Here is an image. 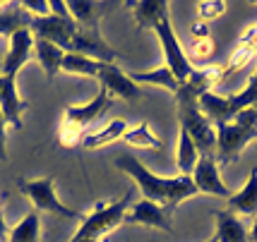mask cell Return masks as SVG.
I'll return each mask as SVG.
<instances>
[{
    "label": "cell",
    "mask_w": 257,
    "mask_h": 242,
    "mask_svg": "<svg viewBox=\"0 0 257 242\" xmlns=\"http://www.w3.org/2000/svg\"><path fill=\"white\" fill-rule=\"evenodd\" d=\"M214 130H216V156L224 163L235 161L247 144L257 139V130H245L235 122H219L214 125Z\"/></svg>",
    "instance_id": "cell-6"
},
{
    "label": "cell",
    "mask_w": 257,
    "mask_h": 242,
    "mask_svg": "<svg viewBox=\"0 0 257 242\" xmlns=\"http://www.w3.org/2000/svg\"><path fill=\"white\" fill-rule=\"evenodd\" d=\"M60 142H63V146H77V144H82V139H84V130L82 127H77V125H72V122L63 120V125H60Z\"/></svg>",
    "instance_id": "cell-29"
},
{
    "label": "cell",
    "mask_w": 257,
    "mask_h": 242,
    "mask_svg": "<svg viewBox=\"0 0 257 242\" xmlns=\"http://www.w3.org/2000/svg\"><path fill=\"white\" fill-rule=\"evenodd\" d=\"M209 242H216V240H214V237H212V240H209Z\"/></svg>",
    "instance_id": "cell-41"
},
{
    "label": "cell",
    "mask_w": 257,
    "mask_h": 242,
    "mask_svg": "<svg viewBox=\"0 0 257 242\" xmlns=\"http://www.w3.org/2000/svg\"><path fill=\"white\" fill-rule=\"evenodd\" d=\"M34 53V34L29 29H20L10 36V46L3 60V77H17Z\"/></svg>",
    "instance_id": "cell-11"
},
{
    "label": "cell",
    "mask_w": 257,
    "mask_h": 242,
    "mask_svg": "<svg viewBox=\"0 0 257 242\" xmlns=\"http://www.w3.org/2000/svg\"><path fill=\"white\" fill-rule=\"evenodd\" d=\"M34 53H36V60H39V65L44 67L48 79H53L60 72L63 58H65V51L60 46L44 41V39H34Z\"/></svg>",
    "instance_id": "cell-18"
},
{
    "label": "cell",
    "mask_w": 257,
    "mask_h": 242,
    "mask_svg": "<svg viewBox=\"0 0 257 242\" xmlns=\"http://www.w3.org/2000/svg\"><path fill=\"white\" fill-rule=\"evenodd\" d=\"M176 158H178L180 175H192L195 165L200 161V149H197V144L192 142V137L185 132V130H180V134H178V151H176Z\"/></svg>",
    "instance_id": "cell-24"
},
{
    "label": "cell",
    "mask_w": 257,
    "mask_h": 242,
    "mask_svg": "<svg viewBox=\"0 0 257 242\" xmlns=\"http://www.w3.org/2000/svg\"><path fill=\"white\" fill-rule=\"evenodd\" d=\"M200 8V17L202 20H216V17H221L226 12V3H221V0H209V3H200L197 5Z\"/></svg>",
    "instance_id": "cell-30"
},
{
    "label": "cell",
    "mask_w": 257,
    "mask_h": 242,
    "mask_svg": "<svg viewBox=\"0 0 257 242\" xmlns=\"http://www.w3.org/2000/svg\"><path fill=\"white\" fill-rule=\"evenodd\" d=\"M115 168L123 170L125 175L135 180V185L142 192V199L161 204L164 209H176L180 201L190 199L197 194V187L192 182V175H178V177H161L152 173L140 158L130 154H118L115 156Z\"/></svg>",
    "instance_id": "cell-1"
},
{
    "label": "cell",
    "mask_w": 257,
    "mask_h": 242,
    "mask_svg": "<svg viewBox=\"0 0 257 242\" xmlns=\"http://www.w3.org/2000/svg\"><path fill=\"white\" fill-rule=\"evenodd\" d=\"M39 237H41V216L34 209L10 230L8 242H39Z\"/></svg>",
    "instance_id": "cell-25"
},
{
    "label": "cell",
    "mask_w": 257,
    "mask_h": 242,
    "mask_svg": "<svg viewBox=\"0 0 257 242\" xmlns=\"http://www.w3.org/2000/svg\"><path fill=\"white\" fill-rule=\"evenodd\" d=\"M127 77L133 79L135 84H154V87H159V89H166L173 96L178 94V89H180V82L176 79V75H173L166 65L154 67V70H149V72H130Z\"/></svg>",
    "instance_id": "cell-20"
},
{
    "label": "cell",
    "mask_w": 257,
    "mask_h": 242,
    "mask_svg": "<svg viewBox=\"0 0 257 242\" xmlns=\"http://www.w3.org/2000/svg\"><path fill=\"white\" fill-rule=\"evenodd\" d=\"M67 10H70V17L75 20L77 27H96V17L101 15V5L89 3V0H70Z\"/></svg>",
    "instance_id": "cell-27"
},
{
    "label": "cell",
    "mask_w": 257,
    "mask_h": 242,
    "mask_svg": "<svg viewBox=\"0 0 257 242\" xmlns=\"http://www.w3.org/2000/svg\"><path fill=\"white\" fill-rule=\"evenodd\" d=\"M197 103H200V110L214 125H219V122H233L235 110L231 106L228 96H219L214 91H204V94L197 96Z\"/></svg>",
    "instance_id": "cell-16"
},
{
    "label": "cell",
    "mask_w": 257,
    "mask_h": 242,
    "mask_svg": "<svg viewBox=\"0 0 257 242\" xmlns=\"http://www.w3.org/2000/svg\"><path fill=\"white\" fill-rule=\"evenodd\" d=\"M96 79H99V87H103L111 96H118L123 101H137L142 96L140 84H135L133 79L127 77L118 65H113V63L103 65V70H101V75Z\"/></svg>",
    "instance_id": "cell-12"
},
{
    "label": "cell",
    "mask_w": 257,
    "mask_h": 242,
    "mask_svg": "<svg viewBox=\"0 0 257 242\" xmlns=\"http://www.w3.org/2000/svg\"><path fill=\"white\" fill-rule=\"evenodd\" d=\"M123 139L130 146H137V149H152V151H159L161 149V139L152 132V127L147 122H140L137 127H127V132L123 134Z\"/></svg>",
    "instance_id": "cell-26"
},
{
    "label": "cell",
    "mask_w": 257,
    "mask_h": 242,
    "mask_svg": "<svg viewBox=\"0 0 257 242\" xmlns=\"http://www.w3.org/2000/svg\"><path fill=\"white\" fill-rule=\"evenodd\" d=\"M77 29V24L70 22V20H60L56 15H48V17H34L29 32L34 34V39H44L51 44L60 46L67 53L70 41H72V34Z\"/></svg>",
    "instance_id": "cell-8"
},
{
    "label": "cell",
    "mask_w": 257,
    "mask_h": 242,
    "mask_svg": "<svg viewBox=\"0 0 257 242\" xmlns=\"http://www.w3.org/2000/svg\"><path fill=\"white\" fill-rule=\"evenodd\" d=\"M214 41H212V36L209 39H192L190 41V48H188V60H190L192 65L197 63H207L209 58L214 55Z\"/></svg>",
    "instance_id": "cell-28"
},
{
    "label": "cell",
    "mask_w": 257,
    "mask_h": 242,
    "mask_svg": "<svg viewBox=\"0 0 257 242\" xmlns=\"http://www.w3.org/2000/svg\"><path fill=\"white\" fill-rule=\"evenodd\" d=\"M103 65H108V63H99V60H94V58H87V55H79V53H65L63 65H60V72L96 79L101 75Z\"/></svg>",
    "instance_id": "cell-23"
},
{
    "label": "cell",
    "mask_w": 257,
    "mask_h": 242,
    "mask_svg": "<svg viewBox=\"0 0 257 242\" xmlns=\"http://www.w3.org/2000/svg\"><path fill=\"white\" fill-rule=\"evenodd\" d=\"M233 122L235 125H240V127H245V130H257V113H255V108L240 110V113L233 118Z\"/></svg>",
    "instance_id": "cell-32"
},
{
    "label": "cell",
    "mask_w": 257,
    "mask_h": 242,
    "mask_svg": "<svg viewBox=\"0 0 257 242\" xmlns=\"http://www.w3.org/2000/svg\"><path fill=\"white\" fill-rule=\"evenodd\" d=\"M125 132H127V122L118 118V120L106 122L96 132H87L79 146H84V149H101V146H106V144H113V142H118V139H123Z\"/></svg>",
    "instance_id": "cell-19"
},
{
    "label": "cell",
    "mask_w": 257,
    "mask_h": 242,
    "mask_svg": "<svg viewBox=\"0 0 257 242\" xmlns=\"http://www.w3.org/2000/svg\"><path fill=\"white\" fill-rule=\"evenodd\" d=\"M67 53L87 55V58H94L99 63H113L118 58V53L101 39L96 27H77L75 34H72V41H70Z\"/></svg>",
    "instance_id": "cell-7"
},
{
    "label": "cell",
    "mask_w": 257,
    "mask_h": 242,
    "mask_svg": "<svg viewBox=\"0 0 257 242\" xmlns=\"http://www.w3.org/2000/svg\"><path fill=\"white\" fill-rule=\"evenodd\" d=\"M197 96L188 84H180L176 101H178V118H180V130L192 137V142L197 144L200 156H214L216 151V130L214 122L200 110Z\"/></svg>",
    "instance_id": "cell-2"
},
{
    "label": "cell",
    "mask_w": 257,
    "mask_h": 242,
    "mask_svg": "<svg viewBox=\"0 0 257 242\" xmlns=\"http://www.w3.org/2000/svg\"><path fill=\"white\" fill-rule=\"evenodd\" d=\"M17 189L32 201L36 211H48V213L60 216V218H67V220H82V216H84V213L65 206V204L58 199L53 177H36V180L22 177V180L17 182Z\"/></svg>",
    "instance_id": "cell-4"
},
{
    "label": "cell",
    "mask_w": 257,
    "mask_h": 242,
    "mask_svg": "<svg viewBox=\"0 0 257 242\" xmlns=\"http://www.w3.org/2000/svg\"><path fill=\"white\" fill-rule=\"evenodd\" d=\"M29 27H32V17L27 15V10L22 8V3L5 5V8L0 10V36H8V39H10L15 32L29 29Z\"/></svg>",
    "instance_id": "cell-21"
},
{
    "label": "cell",
    "mask_w": 257,
    "mask_h": 242,
    "mask_svg": "<svg viewBox=\"0 0 257 242\" xmlns=\"http://www.w3.org/2000/svg\"><path fill=\"white\" fill-rule=\"evenodd\" d=\"M216 218V235L214 240L216 242H247V228L245 223L238 218L231 211H216L214 213Z\"/></svg>",
    "instance_id": "cell-17"
},
{
    "label": "cell",
    "mask_w": 257,
    "mask_h": 242,
    "mask_svg": "<svg viewBox=\"0 0 257 242\" xmlns=\"http://www.w3.org/2000/svg\"><path fill=\"white\" fill-rule=\"evenodd\" d=\"M252 108H255V113H257V103H255V106H252Z\"/></svg>",
    "instance_id": "cell-40"
},
{
    "label": "cell",
    "mask_w": 257,
    "mask_h": 242,
    "mask_svg": "<svg viewBox=\"0 0 257 242\" xmlns=\"http://www.w3.org/2000/svg\"><path fill=\"white\" fill-rule=\"evenodd\" d=\"M190 36H192V39H209V27H207L204 22L195 24V29H192Z\"/></svg>",
    "instance_id": "cell-34"
},
{
    "label": "cell",
    "mask_w": 257,
    "mask_h": 242,
    "mask_svg": "<svg viewBox=\"0 0 257 242\" xmlns=\"http://www.w3.org/2000/svg\"><path fill=\"white\" fill-rule=\"evenodd\" d=\"M0 199H3V194H0Z\"/></svg>",
    "instance_id": "cell-42"
},
{
    "label": "cell",
    "mask_w": 257,
    "mask_h": 242,
    "mask_svg": "<svg viewBox=\"0 0 257 242\" xmlns=\"http://www.w3.org/2000/svg\"><path fill=\"white\" fill-rule=\"evenodd\" d=\"M154 32H157L161 51H164V58H166V67L176 75V79H178L180 84L188 82L190 75L195 72V67H192V63L188 60L185 48L180 46L178 36H176V32H173V24H171V20H168V15L159 20L157 27H154Z\"/></svg>",
    "instance_id": "cell-5"
},
{
    "label": "cell",
    "mask_w": 257,
    "mask_h": 242,
    "mask_svg": "<svg viewBox=\"0 0 257 242\" xmlns=\"http://www.w3.org/2000/svg\"><path fill=\"white\" fill-rule=\"evenodd\" d=\"M8 235H10V230H8V223H5V216H3V209H0V240L8 242Z\"/></svg>",
    "instance_id": "cell-35"
},
{
    "label": "cell",
    "mask_w": 257,
    "mask_h": 242,
    "mask_svg": "<svg viewBox=\"0 0 257 242\" xmlns=\"http://www.w3.org/2000/svg\"><path fill=\"white\" fill-rule=\"evenodd\" d=\"M166 10H168L166 0H142V3H133V17L142 29H147V27L154 29L159 20L168 15Z\"/></svg>",
    "instance_id": "cell-22"
},
{
    "label": "cell",
    "mask_w": 257,
    "mask_h": 242,
    "mask_svg": "<svg viewBox=\"0 0 257 242\" xmlns=\"http://www.w3.org/2000/svg\"><path fill=\"white\" fill-rule=\"evenodd\" d=\"M3 84H5V77L0 75V91H3Z\"/></svg>",
    "instance_id": "cell-39"
},
{
    "label": "cell",
    "mask_w": 257,
    "mask_h": 242,
    "mask_svg": "<svg viewBox=\"0 0 257 242\" xmlns=\"http://www.w3.org/2000/svg\"><path fill=\"white\" fill-rule=\"evenodd\" d=\"M5 127H8V122L0 113V161H5V156H8V151H5Z\"/></svg>",
    "instance_id": "cell-33"
},
{
    "label": "cell",
    "mask_w": 257,
    "mask_h": 242,
    "mask_svg": "<svg viewBox=\"0 0 257 242\" xmlns=\"http://www.w3.org/2000/svg\"><path fill=\"white\" fill-rule=\"evenodd\" d=\"M130 192H125L120 199L115 201H108V204H96L94 211L84 213L82 220H79L77 230L72 235V240H84V237H91V240H99L101 235L115 230L120 223H125V213L130 209Z\"/></svg>",
    "instance_id": "cell-3"
},
{
    "label": "cell",
    "mask_w": 257,
    "mask_h": 242,
    "mask_svg": "<svg viewBox=\"0 0 257 242\" xmlns=\"http://www.w3.org/2000/svg\"><path fill=\"white\" fill-rule=\"evenodd\" d=\"M27 108V103L22 96L17 94V77H5L3 91H0V113L8 125H12L15 130H22V113Z\"/></svg>",
    "instance_id": "cell-14"
},
{
    "label": "cell",
    "mask_w": 257,
    "mask_h": 242,
    "mask_svg": "<svg viewBox=\"0 0 257 242\" xmlns=\"http://www.w3.org/2000/svg\"><path fill=\"white\" fill-rule=\"evenodd\" d=\"M113 106L111 94L106 91L103 87H99V94L89 101V103H82V106H67L65 108V120L77 125L82 130H87V125L94 122L96 118H101L106 110Z\"/></svg>",
    "instance_id": "cell-13"
},
{
    "label": "cell",
    "mask_w": 257,
    "mask_h": 242,
    "mask_svg": "<svg viewBox=\"0 0 257 242\" xmlns=\"http://www.w3.org/2000/svg\"><path fill=\"white\" fill-rule=\"evenodd\" d=\"M247 242H257V216H255V223H252V228L247 230Z\"/></svg>",
    "instance_id": "cell-36"
},
{
    "label": "cell",
    "mask_w": 257,
    "mask_h": 242,
    "mask_svg": "<svg viewBox=\"0 0 257 242\" xmlns=\"http://www.w3.org/2000/svg\"><path fill=\"white\" fill-rule=\"evenodd\" d=\"M22 8L27 10L29 17H48L51 15V5H48V0H24Z\"/></svg>",
    "instance_id": "cell-31"
},
{
    "label": "cell",
    "mask_w": 257,
    "mask_h": 242,
    "mask_svg": "<svg viewBox=\"0 0 257 242\" xmlns=\"http://www.w3.org/2000/svg\"><path fill=\"white\" fill-rule=\"evenodd\" d=\"M226 206L231 213H240V216H257V168L250 170L247 175V182L238 189L235 194L228 197Z\"/></svg>",
    "instance_id": "cell-15"
},
{
    "label": "cell",
    "mask_w": 257,
    "mask_h": 242,
    "mask_svg": "<svg viewBox=\"0 0 257 242\" xmlns=\"http://www.w3.org/2000/svg\"><path fill=\"white\" fill-rule=\"evenodd\" d=\"M192 182L197 192H204V194H212V197H231V189L226 187V182L219 175V165H216V158L214 156H200V161L192 170Z\"/></svg>",
    "instance_id": "cell-10"
},
{
    "label": "cell",
    "mask_w": 257,
    "mask_h": 242,
    "mask_svg": "<svg viewBox=\"0 0 257 242\" xmlns=\"http://www.w3.org/2000/svg\"><path fill=\"white\" fill-rule=\"evenodd\" d=\"M247 84H252V87H257V67H255V72H252V77H250V82Z\"/></svg>",
    "instance_id": "cell-37"
},
{
    "label": "cell",
    "mask_w": 257,
    "mask_h": 242,
    "mask_svg": "<svg viewBox=\"0 0 257 242\" xmlns=\"http://www.w3.org/2000/svg\"><path fill=\"white\" fill-rule=\"evenodd\" d=\"M70 242H99V240H91V237H84V240H70Z\"/></svg>",
    "instance_id": "cell-38"
},
{
    "label": "cell",
    "mask_w": 257,
    "mask_h": 242,
    "mask_svg": "<svg viewBox=\"0 0 257 242\" xmlns=\"http://www.w3.org/2000/svg\"><path fill=\"white\" fill-rule=\"evenodd\" d=\"M125 223L130 225H147V228H159V230H173V220H171V211L164 209L161 204L140 199L125 213Z\"/></svg>",
    "instance_id": "cell-9"
}]
</instances>
